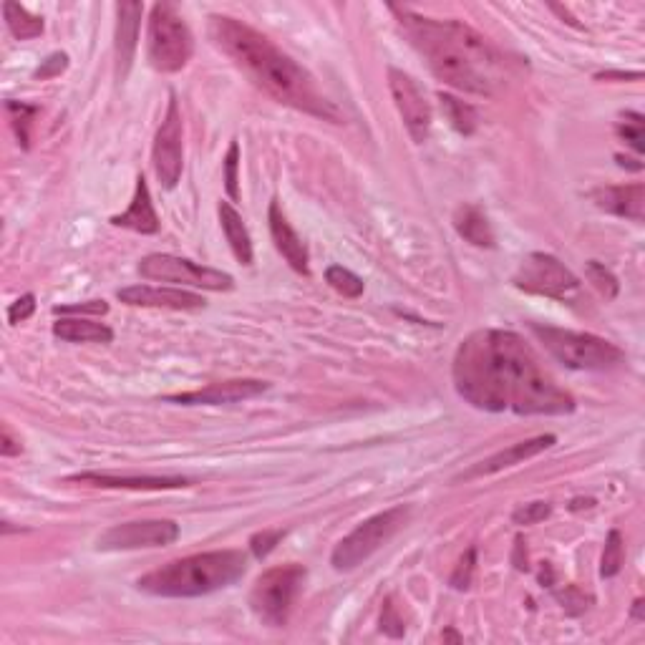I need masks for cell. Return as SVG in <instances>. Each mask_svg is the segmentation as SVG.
Listing matches in <instances>:
<instances>
[{
    "mask_svg": "<svg viewBox=\"0 0 645 645\" xmlns=\"http://www.w3.org/2000/svg\"><path fill=\"white\" fill-rule=\"evenodd\" d=\"M21 451H23L21 439L13 434L11 426L3 424V429H0V454H3V457H18Z\"/></svg>",
    "mask_w": 645,
    "mask_h": 645,
    "instance_id": "41",
    "label": "cell"
},
{
    "mask_svg": "<svg viewBox=\"0 0 645 645\" xmlns=\"http://www.w3.org/2000/svg\"><path fill=\"white\" fill-rule=\"evenodd\" d=\"M53 336L69 343H111L114 331L104 323L86 318H61L53 323Z\"/></svg>",
    "mask_w": 645,
    "mask_h": 645,
    "instance_id": "22",
    "label": "cell"
},
{
    "mask_svg": "<svg viewBox=\"0 0 645 645\" xmlns=\"http://www.w3.org/2000/svg\"><path fill=\"white\" fill-rule=\"evenodd\" d=\"M308 570L298 562L290 565L273 567V570L263 572L252 585L250 593V608L257 618L263 620L270 628H283L288 623V615L293 610L295 598L303 590Z\"/></svg>",
    "mask_w": 645,
    "mask_h": 645,
    "instance_id": "8",
    "label": "cell"
},
{
    "mask_svg": "<svg viewBox=\"0 0 645 645\" xmlns=\"http://www.w3.org/2000/svg\"><path fill=\"white\" fill-rule=\"evenodd\" d=\"M270 389V383L257 381V378H235V381L212 383L207 389L187 391V394H172L164 396V401L184 406H217V404H237V401L255 399V396L265 394Z\"/></svg>",
    "mask_w": 645,
    "mask_h": 645,
    "instance_id": "14",
    "label": "cell"
},
{
    "mask_svg": "<svg viewBox=\"0 0 645 645\" xmlns=\"http://www.w3.org/2000/svg\"><path fill=\"white\" fill-rule=\"evenodd\" d=\"M3 16H6L8 31H11L13 38H18V41H31V38H38L43 33V18L33 16L21 3H11V0H8L6 6H3Z\"/></svg>",
    "mask_w": 645,
    "mask_h": 645,
    "instance_id": "26",
    "label": "cell"
},
{
    "mask_svg": "<svg viewBox=\"0 0 645 645\" xmlns=\"http://www.w3.org/2000/svg\"><path fill=\"white\" fill-rule=\"evenodd\" d=\"M179 537V525L172 520H137L114 525L96 540V550L121 552L142 547H167Z\"/></svg>",
    "mask_w": 645,
    "mask_h": 645,
    "instance_id": "12",
    "label": "cell"
},
{
    "mask_svg": "<svg viewBox=\"0 0 645 645\" xmlns=\"http://www.w3.org/2000/svg\"><path fill=\"white\" fill-rule=\"evenodd\" d=\"M116 298L137 308H164V310H202L207 300L197 293L177 288H154V285H132L116 293Z\"/></svg>",
    "mask_w": 645,
    "mask_h": 645,
    "instance_id": "15",
    "label": "cell"
},
{
    "mask_svg": "<svg viewBox=\"0 0 645 645\" xmlns=\"http://www.w3.org/2000/svg\"><path fill=\"white\" fill-rule=\"evenodd\" d=\"M247 572L242 550H215L172 560L137 580V588L157 598H200L230 588Z\"/></svg>",
    "mask_w": 645,
    "mask_h": 645,
    "instance_id": "4",
    "label": "cell"
},
{
    "mask_svg": "<svg viewBox=\"0 0 645 645\" xmlns=\"http://www.w3.org/2000/svg\"><path fill=\"white\" fill-rule=\"evenodd\" d=\"M391 11L439 81L477 96H492L504 84L507 63L502 53L472 26L416 16L406 8Z\"/></svg>",
    "mask_w": 645,
    "mask_h": 645,
    "instance_id": "3",
    "label": "cell"
},
{
    "mask_svg": "<svg viewBox=\"0 0 645 645\" xmlns=\"http://www.w3.org/2000/svg\"><path fill=\"white\" fill-rule=\"evenodd\" d=\"M182 111H179L177 96L169 94V106L167 114H164L162 126L157 129V137H154V149H152V164L154 174H157L159 184L164 189L177 187L179 177H182L184 169V149H182Z\"/></svg>",
    "mask_w": 645,
    "mask_h": 645,
    "instance_id": "11",
    "label": "cell"
},
{
    "mask_svg": "<svg viewBox=\"0 0 645 645\" xmlns=\"http://www.w3.org/2000/svg\"><path fill=\"white\" fill-rule=\"evenodd\" d=\"M220 225L227 237V245L235 252V257L242 265H252V240L247 232L242 215L230 205V202H220Z\"/></svg>",
    "mask_w": 645,
    "mask_h": 645,
    "instance_id": "24",
    "label": "cell"
},
{
    "mask_svg": "<svg viewBox=\"0 0 645 645\" xmlns=\"http://www.w3.org/2000/svg\"><path fill=\"white\" fill-rule=\"evenodd\" d=\"M595 79H598V81H605V79H640V74H638V71H635V74H610V71H608V74H598Z\"/></svg>",
    "mask_w": 645,
    "mask_h": 645,
    "instance_id": "43",
    "label": "cell"
},
{
    "mask_svg": "<svg viewBox=\"0 0 645 645\" xmlns=\"http://www.w3.org/2000/svg\"><path fill=\"white\" fill-rule=\"evenodd\" d=\"M69 482L91 484L101 489H134V492H164V489L189 487V479L184 477H132V474H111V472H84L69 477Z\"/></svg>",
    "mask_w": 645,
    "mask_h": 645,
    "instance_id": "16",
    "label": "cell"
},
{
    "mask_svg": "<svg viewBox=\"0 0 645 645\" xmlns=\"http://www.w3.org/2000/svg\"><path fill=\"white\" fill-rule=\"evenodd\" d=\"M593 504H595V499H583V497H580V499H572V502H570V509H572V512H575V509H583V507H593Z\"/></svg>",
    "mask_w": 645,
    "mask_h": 645,
    "instance_id": "45",
    "label": "cell"
},
{
    "mask_svg": "<svg viewBox=\"0 0 645 645\" xmlns=\"http://www.w3.org/2000/svg\"><path fill=\"white\" fill-rule=\"evenodd\" d=\"M237 164H240V144L232 142L225 157V187L232 200L240 197V189H237Z\"/></svg>",
    "mask_w": 645,
    "mask_h": 645,
    "instance_id": "37",
    "label": "cell"
},
{
    "mask_svg": "<svg viewBox=\"0 0 645 645\" xmlns=\"http://www.w3.org/2000/svg\"><path fill=\"white\" fill-rule=\"evenodd\" d=\"M474 565H477V550H467L464 557L459 560L457 570L451 575V588L454 590H467L472 585V575H474Z\"/></svg>",
    "mask_w": 645,
    "mask_h": 645,
    "instance_id": "35",
    "label": "cell"
},
{
    "mask_svg": "<svg viewBox=\"0 0 645 645\" xmlns=\"http://www.w3.org/2000/svg\"><path fill=\"white\" fill-rule=\"evenodd\" d=\"M6 111L11 114L13 126H16V134L21 139L23 147L28 149V139H31V121L33 116L38 114V106L23 104V101H8Z\"/></svg>",
    "mask_w": 645,
    "mask_h": 645,
    "instance_id": "31",
    "label": "cell"
},
{
    "mask_svg": "<svg viewBox=\"0 0 645 645\" xmlns=\"http://www.w3.org/2000/svg\"><path fill=\"white\" fill-rule=\"evenodd\" d=\"M555 600L562 605L567 615H583L593 605V598L585 595L577 585H565L562 590H555Z\"/></svg>",
    "mask_w": 645,
    "mask_h": 645,
    "instance_id": "32",
    "label": "cell"
},
{
    "mask_svg": "<svg viewBox=\"0 0 645 645\" xmlns=\"http://www.w3.org/2000/svg\"><path fill=\"white\" fill-rule=\"evenodd\" d=\"M618 164H620V167L635 169V172H640V169H643V164H640L638 159H630V157H618Z\"/></svg>",
    "mask_w": 645,
    "mask_h": 645,
    "instance_id": "44",
    "label": "cell"
},
{
    "mask_svg": "<svg viewBox=\"0 0 645 645\" xmlns=\"http://www.w3.org/2000/svg\"><path fill=\"white\" fill-rule=\"evenodd\" d=\"M195 53L192 31L172 3H157L152 8L147 28V56L162 74H177Z\"/></svg>",
    "mask_w": 645,
    "mask_h": 645,
    "instance_id": "6",
    "label": "cell"
},
{
    "mask_svg": "<svg viewBox=\"0 0 645 645\" xmlns=\"http://www.w3.org/2000/svg\"><path fill=\"white\" fill-rule=\"evenodd\" d=\"M139 275L147 280H157V283L189 285V288L215 290V293L235 288L232 275L222 273V270L202 268V265H195L192 260H187V257L162 255V252L142 257V260H139Z\"/></svg>",
    "mask_w": 645,
    "mask_h": 645,
    "instance_id": "10",
    "label": "cell"
},
{
    "mask_svg": "<svg viewBox=\"0 0 645 645\" xmlns=\"http://www.w3.org/2000/svg\"><path fill=\"white\" fill-rule=\"evenodd\" d=\"M522 552H525V542H522V537H517V545H514V567L517 570H530V565H527V560H522Z\"/></svg>",
    "mask_w": 645,
    "mask_h": 645,
    "instance_id": "42",
    "label": "cell"
},
{
    "mask_svg": "<svg viewBox=\"0 0 645 645\" xmlns=\"http://www.w3.org/2000/svg\"><path fill=\"white\" fill-rule=\"evenodd\" d=\"M585 275H588L590 283L595 285V290H598L605 300L618 298V290H620L618 278H615V275L610 273L603 263H598V260H590V263L585 265Z\"/></svg>",
    "mask_w": 645,
    "mask_h": 645,
    "instance_id": "30",
    "label": "cell"
},
{
    "mask_svg": "<svg viewBox=\"0 0 645 645\" xmlns=\"http://www.w3.org/2000/svg\"><path fill=\"white\" fill-rule=\"evenodd\" d=\"M454 230L474 247H494V230L487 215L474 205H462L454 212Z\"/></svg>",
    "mask_w": 645,
    "mask_h": 645,
    "instance_id": "23",
    "label": "cell"
},
{
    "mask_svg": "<svg viewBox=\"0 0 645 645\" xmlns=\"http://www.w3.org/2000/svg\"><path fill=\"white\" fill-rule=\"evenodd\" d=\"M593 202L598 210L608 215L625 217V220L643 222L645 217V187L635 184H615V187H598L593 192Z\"/></svg>",
    "mask_w": 645,
    "mask_h": 645,
    "instance_id": "18",
    "label": "cell"
},
{
    "mask_svg": "<svg viewBox=\"0 0 645 645\" xmlns=\"http://www.w3.org/2000/svg\"><path fill=\"white\" fill-rule=\"evenodd\" d=\"M555 441H557L555 434H542V436H535V439L512 444L509 449L497 451L494 457L479 462L477 467H472L467 474H462V479H467L469 482V479L487 477V474H497V472H502V469L517 467V464L527 462V459H535L537 454H542V451H547L550 446H555Z\"/></svg>",
    "mask_w": 645,
    "mask_h": 645,
    "instance_id": "17",
    "label": "cell"
},
{
    "mask_svg": "<svg viewBox=\"0 0 645 645\" xmlns=\"http://www.w3.org/2000/svg\"><path fill=\"white\" fill-rule=\"evenodd\" d=\"M109 313V303L106 300H86V303H74V305H56L53 308V315H106Z\"/></svg>",
    "mask_w": 645,
    "mask_h": 645,
    "instance_id": "36",
    "label": "cell"
},
{
    "mask_svg": "<svg viewBox=\"0 0 645 645\" xmlns=\"http://www.w3.org/2000/svg\"><path fill=\"white\" fill-rule=\"evenodd\" d=\"M625 560V545H623V535L618 530H610L608 540H605V550H603V562H600V575L603 577H615L623 567Z\"/></svg>",
    "mask_w": 645,
    "mask_h": 645,
    "instance_id": "28",
    "label": "cell"
},
{
    "mask_svg": "<svg viewBox=\"0 0 645 645\" xmlns=\"http://www.w3.org/2000/svg\"><path fill=\"white\" fill-rule=\"evenodd\" d=\"M640 608H643V600H635V608H633L635 618H643V613H640Z\"/></svg>",
    "mask_w": 645,
    "mask_h": 645,
    "instance_id": "46",
    "label": "cell"
},
{
    "mask_svg": "<svg viewBox=\"0 0 645 645\" xmlns=\"http://www.w3.org/2000/svg\"><path fill=\"white\" fill-rule=\"evenodd\" d=\"M530 331L540 338L552 358L575 371H610L625 363V353L615 343L593 333L565 331V328L540 326V323H530Z\"/></svg>",
    "mask_w": 645,
    "mask_h": 645,
    "instance_id": "5",
    "label": "cell"
},
{
    "mask_svg": "<svg viewBox=\"0 0 645 645\" xmlns=\"http://www.w3.org/2000/svg\"><path fill=\"white\" fill-rule=\"evenodd\" d=\"M66 66H69V56L66 53H51V56L46 58V61L41 63L36 69V79L46 81V79H53V76H58L61 71H66Z\"/></svg>",
    "mask_w": 645,
    "mask_h": 645,
    "instance_id": "40",
    "label": "cell"
},
{
    "mask_svg": "<svg viewBox=\"0 0 645 645\" xmlns=\"http://www.w3.org/2000/svg\"><path fill=\"white\" fill-rule=\"evenodd\" d=\"M210 38L222 53L235 61L237 69L245 71L275 101L318 119L341 124V111L318 89L313 76L293 56L280 51L268 36L237 18L210 16Z\"/></svg>",
    "mask_w": 645,
    "mask_h": 645,
    "instance_id": "2",
    "label": "cell"
},
{
    "mask_svg": "<svg viewBox=\"0 0 645 645\" xmlns=\"http://www.w3.org/2000/svg\"><path fill=\"white\" fill-rule=\"evenodd\" d=\"M512 283L514 288L525 290V293L562 300V303H570L583 290L580 278L572 270H567L555 255H547V252H530L522 260L520 270L514 273Z\"/></svg>",
    "mask_w": 645,
    "mask_h": 645,
    "instance_id": "9",
    "label": "cell"
},
{
    "mask_svg": "<svg viewBox=\"0 0 645 645\" xmlns=\"http://www.w3.org/2000/svg\"><path fill=\"white\" fill-rule=\"evenodd\" d=\"M268 222H270V235H273V242L275 247H278L280 255L285 257V263H288L295 273L308 275V247H305V242L300 240L298 232L290 227L288 217H285L283 210H280L278 200L270 202Z\"/></svg>",
    "mask_w": 645,
    "mask_h": 645,
    "instance_id": "19",
    "label": "cell"
},
{
    "mask_svg": "<svg viewBox=\"0 0 645 645\" xmlns=\"http://www.w3.org/2000/svg\"><path fill=\"white\" fill-rule=\"evenodd\" d=\"M119 23H116V74L119 79H126L132 69L134 53H137L139 26H142V3H119L116 6Z\"/></svg>",
    "mask_w": 645,
    "mask_h": 645,
    "instance_id": "20",
    "label": "cell"
},
{
    "mask_svg": "<svg viewBox=\"0 0 645 645\" xmlns=\"http://www.w3.org/2000/svg\"><path fill=\"white\" fill-rule=\"evenodd\" d=\"M439 104H441V111H444V116L449 119V124L454 126L462 137H472V134L477 132L479 114L472 104L457 99V96L444 94V91L439 94Z\"/></svg>",
    "mask_w": 645,
    "mask_h": 645,
    "instance_id": "25",
    "label": "cell"
},
{
    "mask_svg": "<svg viewBox=\"0 0 645 645\" xmlns=\"http://www.w3.org/2000/svg\"><path fill=\"white\" fill-rule=\"evenodd\" d=\"M111 225L126 227V230H134L139 232V235H157L159 232V217L157 210H154V202L152 195H149L144 174L137 177V192H134V200L132 205H129V210L111 217Z\"/></svg>",
    "mask_w": 645,
    "mask_h": 645,
    "instance_id": "21",
    "label": "cell"
},
{
    "mask_svg": "<svg viewBox=\"0 0 645 645\" xmlns=\"http://www.w3.org/2000/svg\"><path fill=\"white\" fill-rule=\"evenodd\" d=\"M444 638H451V640H462V638H459V635H457V633H451V630H446V633H444Z\"/></svg>",
    "mask_w": 645,
    "mask_h": 645,
    "instance_id": "47",
    "label": "cell"
},
{
    "mask_svg": "<svg viewBox=\"0 0 645 645\" xmlns=\"http://www.w3.org/2000/svg\"><path fill=\"white\" fill-rule=\"evenodd\" d=\"M381 630L386 635H391V638H401V635L406 633V625H404V618H401L399 613H396V605L394 600H386V605H383V613H381Z\"/></svg>",
    "mask_w": 645,
    "mask_h": 645,
    "instance_id": "38",
    "label": "cell"
},
{
    "mask_svg": "<svg viewBox=\"0 0 645 645\" xmlns=\"http://www.w3.org/2000/svg\"><path fill=\"white\" fill-rule=\"evenodd\" d=\"M389 89L394 96V104L404 119L406 132L414 139V144H424L431 132V106L421 86L404 71L389 69Z\"/></svg>",
    "mask_w": 645,
    "mask_h": 645,
    "instance_id": "13",
    "label": "cell"
},
{
    "mask_svg": "<svg viewBox=\"0 0 645 645\" xmlns=\"http://www.w3.org/2000/svg\"><path fill=\"white\" fill-rule=\"evenodd\" d=\"M552 514V504L550 502H530L522 504L512 512V522L517 527H527V525H537V522L547 520Z\"/></svg>",
    "mask_w": 645,
    "mask_h": 645,
    "instance_id": "33",
    "label": "cell"
},
{
    "mask_svg": "<svg viewBox=\"0 0 645 645\" xmlns=\"http://www.w3.org/2000/svg\"><path fill=\"white\" fill-rule=\"evenodd\" d=\"M411 507L409 504H396V507L378 512L368 517L366 522L356 527L348 537H343L331 555V565L336 570H356L358 565L368 560L373 552L381 550L401 527L409 522Z\"/></svg>",
    "mask_w": 645,
    "mask_h": 645,
    "instance_id": "7",
    "label": "cell"
},
{
    "mask_svg": "<svg viewBox=\"0 0 645 645\" xmlns=\"http://www.w3.org/2000/svg\"><path fill=\"white\" fill-rule=\"evenodd\" d=\"M326 283L331 285L336 293H341L343 298H351V300L361 298L363 288H366V285H363V280L358 278L353 270L343 268V265H331V268L326 270Z\"/></svg>",
    "mask_w": 645,
    "mask_h": 645,
    "instance_id": "27",
    "label": "cell"
},
{
    "mask_svg": "<svg viewBox=\"0 0 645 645\" xmlns=\"http://www.w3.org/2000/svg\"><path fill=\"white\" fill-rule=\"evenodd\" d=\"M285 537V530H263L250 537V552L257 560H265L270 552L278 547V542Z\"/></svg>",
    "mask_w": 645,
    "mask_h": 645,
    "instance_id": "34",
    "label": "cell"
},
{
    "mask_svg": "<svg viewBox=\"0 0 645 645\" xmlns=\"http://www.w3.org/2000/svg\"><path fill=\"white\" fill-rule=\"evenodd\" d=\"M643 114L638 111H625L618 121V137L623 139L628 147H633L635 154H643Z\"/></svg>",
    "mask_w": 645,
    "mask_h": 645,
    "instance_id": "29",
    "label": "cell"
},
{
    "mask_svg": "<svg viewBox=\"0 0 645 645\" xmlns=\"http://www.w3.org/2000/svg\"><path fill=\"white\" fill-rule=\"evenodd\" d=\"M454 389L474 409L562 416L575 399L557 386L535 348L514 331L484 328L464 338L454 356Z\"/></svg>",
    "mask_w": 645,
    "mask_h": 645,
    "instance_id": "1",
    "label": "cell"
},
{
    "mask_svg": "<svg viewBox=\"0 0 645 645\" xmlns=\"http://www.w3.org/2000/svg\"><path fill=\"white\" fill-rule=\"evenodd\" d=\"M33 310H36V295L26 293L23 298H18L16 303H11V308H8V323H11V326H18V323L31 318Z\"/></svg>",
    "mask_w": 645,
    "mask_h": 645,
    "instance_id": "39",
    "label": "cell"
}]
</instances>
